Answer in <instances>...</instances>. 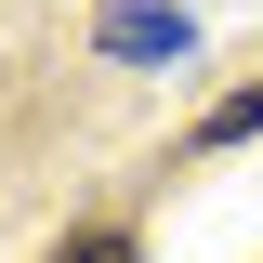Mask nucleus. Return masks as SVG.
Masks as SVG:
<instances>
[{
  "instance_id": "nucleus-1",
  "label": "nucleus",
  "mask_w": 263,
  "mask_h": 263,
  "mask_svg": "<svg viewBox=\"0 0 263 263\" xmlns=\"http://www.w3.org/2000/svg\"><path fill=\"white\" fill-rule=\"evenodd\" d=\"M105 53H132V66H171V53H184V13L132 0V13H105Z\"/></svg>"
},
{
  "instance_id": "nucleus-2",
  "label": "nucleus",
  "mask_w": 263,
  "mask_h": 263,
  "mask_svg": "<svg viewBox=\"0 0 263 263\" xmlns=\"http://www.w3.org/2000/svg\"><path fill=\"white\" fill-rule=\"evenodd\" d=\"M237 132H263V79H250V92H224V105H211V145H237Z\"/></svg>"
},
{
  "instance_id": "nucleus-3",
  "label": "nucleus",
  "mask_w": 263,
  "mask_h": 263,
  "mask_svg": "<svg viewBox=\"0 0 263 263\" xmlns=\"http://www.w3.org/2000/svg\"><path fill=\"white\" fill-rule=\"evenodd\" d=\"M66 263H132V237H79V250H66Z\"/></svg>"
}]
</instances>
